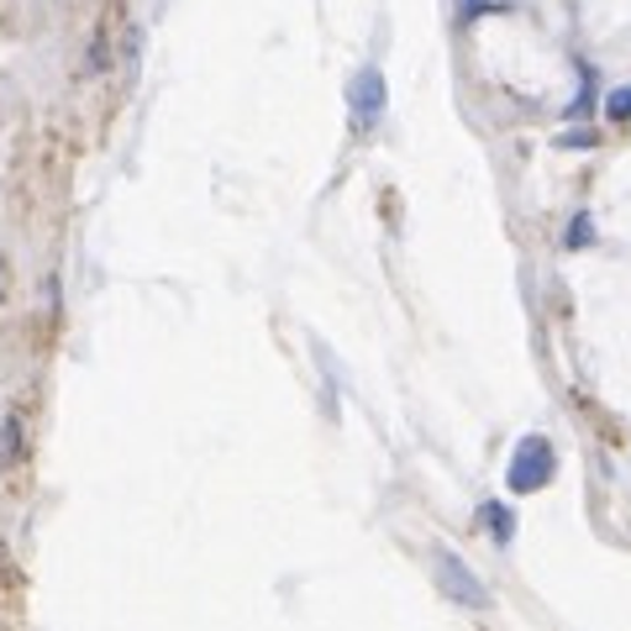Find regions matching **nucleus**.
<instances>
[{
  "mask_svg": "<svg viewBox=\"0 0 631 631\" xmlns=\"http://www.w3.org/2000/svg\"><path fill=\"white\" fill-rule=\"evenodd\" d=\"M384 106H390V84H384V74H379L374 63H363V69L348 79V111H353L358 132H369V127L384 117Z\"/></svg>",
  "mask_w": 631,
  "mask_h": 631,
  "instance_id": "obj_3",
  "label": "nucleus"
},
{
  "mask_svg": "<svg viewBox=\"0 0 631 631\" xmlns=\"http://www.w3.org/2000/svg\"><path fill=\"white\" fill-rule=\"evenodd\" d=\"M563 242H569V248H590V242H594V221H590V211H579V217L569 221Z\"/></svg>",
  "mask_w": 631,
  "mask_h": 631,
  "instance_id": "obj_7",
  "label": "nucleus"
},
{
  "mask_svg": "<svg viewBox=\"0 0 631 631\" xmlns=\"http://www.w3.org/2000/svg\"><path fill=\"white\" fill-rule=\"evenodd\" d=\"M0 279H6V253H0Z\"/></svg>",
  "mask_w": 631,
  "mask_h": 631,
  "instance_id": "obj_11",
  "label": "nucleus"
},
{
  "mask_svg": "<svg viewBox=\"0 0 631 631\" xmlns=\"http://www.w3.org/2000/svg\"><path fill=\"white\" fill-rule=\"evenodd\" d=\"M605 117L611 121H631V84H615L605 96Z\"/></svg>",
  "mask_w": 631,
  "mask_h": 631,
  "instance_id": "obj_8",
  "label": "nucleus"
},
{
  "mask_svg": "<svg viewBox=\"0 0 631 631\" xmlns=\"http://www.w3.org/2000/svg\"><path fill=\"white\" fill-rule=\"evenodd\" d=\"M138 48H142V27H127V38H121V59L138 69Z\"/></svg>",
  "mask_w": 631,
  "mask_h": 631,
  "instance_id": "obj_9",
  "label": "nucleus"
},
{
  "mask_svg": "<svg viewBox=\"0 0 631 631\" xmlns=\"http://www.w3.org/2000/svg\"><path fill=\"white\" fill-rule=\"evenodd\" d=\"M106 69H111V17H100L84 42V74H106Z\"/></svg>",
  "mask_w": 631,
  "mask_h": 631,
  "instance_id": "obj_5",
  "label": "nucleus"
},
{
  "mask_svg": "<svg viewBox=\"0 0 631 631\" xmlns=\"http://www.w3.org/2000/svg\"><path fill=\"white\" fill-rule=\"evenodd\" d=\"M552 473H558V448H552L542 432L521 437V442H515V453H511V463H505V484H511V494L548 490Z\"/></svg>",
  "mask_w": 631,
  "mask_h": 631,
  "instance_id": "obj_1",
  "label": "nucleus"
},
{
  "mask_svg": "<svg viewBox=\"0 0 631 631\" xmlns=\"http://www.w3.org/2000/svg\"><path fill=\"white\" fill-rule=\"evenodd\" d=\"M563 148H594V132H563Z\"/></svg>",
  "mask_w": 631,
  "mask_h": 631,
  "instance_id": "obj_10",
  "label": "nucleus"
},
{
  "mask_svg": "<svg viewBox=\"0 0 631 631\" xmlns=\"http://www.w3.org/2000/svg\"><path fill=\"white\" fill-rule=\"evenodd\" d=\"M432 573H437V590L458 600V605H469V611H484L490 605V590H484V579L458 558L453 548H432Z\"/></svg>",
  "mask_w": 631,
  "mask_h": 631,
  "instance_id": "obj_2",
  "label": "nucleus"
},
{
  "mask_svg": "<svg viewBox=\"0 0 631 631\" xmlns=\"http://www.w3.org/2000/svg\"><path fill=\"white\" fill-rule=\"evenodd\" d=\"M479 521H484V532L494 537V548H511L515 542V511L505 500H484V505H479Z\"/></svg>",
  "mask_w": 631,
  "mask_h": 631,
  "instance_id": "obj_4",
  "label": "nucleus"
},
{
  "mask_svg": "<svg viewBox=\"0 0 631 631\" xmlns=\"http://www.w3.org/2000/svg\"><path fill=\"white\" fill-rule=\"evenodd\" d=\"M21 415H6L0 421V463H21Z\"/></svg>",
  "mask_w": 631,
  "mask_h": 631,
  "instance_id": "obj_6",
  "label": "nucleus"
}]
</instances>
